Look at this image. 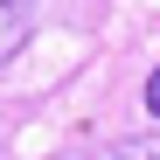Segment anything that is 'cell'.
<instances>
[{
    "instance_id": "7a4b0ae2",
    "label": "cell",
    "mask_w": 160,
    "mask_h": 160,
    "mask_svg": "<svg viewBox=\"0 0 160 160\" xmlns=\"http://www.w3.org/2000/svg\"><path fill=\"white\" fill-rule=\"evenodd\" d=\"M98 160H160V132H132V139H118V146H104Z\"/></svg>"
},
{
    "instance_id": "3957f363",
    "label": "cell",
    "mask_w": 160,
    "mask_h": 160,
    "mask_svg": "<svg viewBox=\"0 0 160 160\" xmlns=\"http://www.w3.org/2000/svg\"><path fill=\"white\" fill-rule=\"evenodd\" d=\"M146 112H153V118H160V70H153V77H146Z\"/></svg>"
},
{
    "instance_id": "6da1fadb",
    "label": "cell",
    "mask_w": 160,
    "mask_h": 160,
    "mask_svg": "<svg viewBox=\"0 0 160 160\" xmlns=\"http://www.w3.org/2000/svg\"><path fill=\"white\" fill-rule=\"evenodd\" d=\"M35 21H42V0H0V70H7L21 49H28Z\"/></svg>"
}]
</instances>
